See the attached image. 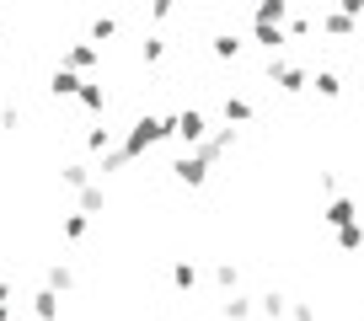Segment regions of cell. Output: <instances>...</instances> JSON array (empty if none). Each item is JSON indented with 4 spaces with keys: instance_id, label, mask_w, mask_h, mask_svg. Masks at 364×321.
Here are the masks:
<instances>
[{
    "instance_id": "obj_1",
    "label": "cell",
    "mask_w": 364,
    "mask_h": 321,
    "mask_svg": "<svg viewBox=\"0 0 364 321\" xmlns=\"http://www.w3.org/2000/svg\"><path fill=\"white\" fill-rule=\"evenodd\" d=\"M161 139H177L171 118H156V113H145V118H134V124H129V134L118 139V145H124V156H129V160H139L145 150H156Z\"/></svg>"
},
{
    "instance_id": "obj_2",
    "label": "cell",
    "mask_w": 364,
    "mask_h": 321,
    "mask_svg": "<svg viewBox=\"0 0 364 321\" xmlns=\"http://www.w3.org/2000/svg\"><path fill=\"white\" fill-rule=\"evenodd\" d=\"M268 80L279 86V92L300 97V92L311 86V70H306V65H289V59H268Z\"/></svg>"
},
{
    "instance_id": "obj_3",
    "label": "cell",
    "mask_w": 364,
    "mask_h": 321,
    "mask_svg": "<svg viewBox=\"0 0 364 321\" xmlns=\"http://www.w3.org/2000/svg\"><path fill=\"white\" fill-rule=\"evenodd\" d=\"M171 129H177V139H182L188 150H198V145L209 139V118L198 113V107H182V113H171Z\"/></svg>"
},
{
    "instance_id": "obj_4",
    "label": "cell",
    "mask_w": 364,
    "mask_h": 321,
    "mask_svg": "<svg viewBox=\"0 0 364 321\" xmlns=\"http://www.w3.org/2000/svg\"><path fill=\"white\" fill-rule=\"evenodd\" d=\"M171 177H177L182 187H204L209 183V160L198 156V150H182V156L171 160Z\"/></svg>"
},
{
    "instance_id": "obj_5",
    "label": "cell",
    "mask_w": 364,
    "mask_h": 321,
    "mask_svg": "<svg viewBox=\"0 0 364 321\" xmlns=\"http://www.w3.org/2000/svg\"><path fill=\"white\" fill-rule=\"evenodd\" d=\"M289 0H257V6H252V16L247 22H257V27H289Z\"/></svg>"
},
{
    "instance_id": "obj_6",
    "label": "cell",
    "mask_w": 364,
    "mask_h": 321,
    "mask_svg": "<svg viewBox=\"0 0 364 321\" xmlns=\"http://www.w3.org/2000/svg\"><path fill=\"white\" fill-rule=\"evenodd\" d=\"M97 59H102V48H97V43L86 38V43H70L65 54H59V70H75V75H80V70H91Z\"/></svg>"
},
{
    "instance_id": "obj_7",
    "label": "cell",
    "mask_w": 364,
    "mask_h": 321,
    "mask_svg": "<svg viewBox=\"0 0 364 321\" xmlns=\"http://www.w3.org/2000/svg\"><path fill=\"white\" fill-rule=\"evenodd\" d=\"M321 219H327L332 230H348V225H359V204L338 193V198H332V204H327V214H321Z\"/></svg>"
},
{
    "instance_id": "obj_8",
    "label": "cell",
    "mask_w": 364,
    "mask_h": 321,
    "mask_svg": "<svg viewBox=\"0 0 364 321\" xmlns=\"http://www.w3.org/2000/svg\"><path fill=\"white\" fill-rule=\"evenodd\" d=\"M316 33H327V38H353V33H359V22H353V16H343V11H316Z\"/></svg>"
},
{
    "instance_id": "obj_9",
    "label": "cell",
    "mask_w": 364,
    "mask_h": 321,
    "mask_svg": "<svg viewBox=\"0 0 364 321\" xmlns=\"http://www.w3.org/2000/svg\"><path fill=\"white\" fill-rule=\"evenodd\" d=\"M252 43H257L268 59H279V48L289 43V33H284V27H257V22H252Z\"/></svg>"
},
{
    "instance_id": "obj_10",
    "label": "cell",
    "mask_w": 364,
    "mask_h": 321,
    "mask_svg": "<svg viewBox=\"0 0 364 321\" xmlns=\"http://www.w3.org/2000/svg\"><path fill=\"white\" fill-rule=\"evenodd\" d=\"M230 145H236V129H230V124H225V129H215V134H209V139H204V145H198V156H204V160H209V166H215V160H220V156H225V150H230Z\"/></svg>"
},
{
    "instance_id": "obj_11",
    "label": "cell",
    "mask_w": 364,
    "mask_h": 321,
    "mask_svg": "<svg viewBox=\"0 0 364 321\" xmlns=\"http://www.w3.org/2000/svg\"><path fill=\"white\" fill-rule=\"evenodd\" d=\"M220 316H225V321H252V316H257V300H252V295H225V300H220Z\"/></svg>"
},
{
    "instance_id": "obj_12",
    "label": "cell",
    "mask_w": 364,
    "mask_h": 321,
    "mask_svg": "<svg viewBox=\"0 0 364 321\" xmlns=\"http://www.w3.org/2000/svg\"><path fill=\"white\" fill-rule=\"evenodd\" d=\"M80 86H86V80H80L75 70H54V75H48V92L54 97H80Z\"/></svg>"
},
{
    "instance_id": "obj_13",
    "label": "cell",
    "mask_w": 364,
    "mask_h": 321,
    "mask_svg": "<svg viewBox=\"0 0 364 321\" xmlns=\"http://www.w3.org/2000/svg\"><path fill=\"white\" fill-rule=\"evenodd\" d=\"M59 183L80 193V187H91V166H86V160H65V166H59Z\"/></svg>"
},
{
    "instance_id": "obj_14",
    "label": "cell",
    "mask_w": 364,
    "mask_h": 321,
    "mask_svg": "<svg viewBox=\"0 0 364 321\" xmlns=\"http://www.w3.org/2000/svg\"><path fill=\"white\" fill-rule=\"evenodd\" d=\"M257 316H268V321H284V316H289V300L279 295V289H268V295H257Z\"/></svg>"
},
{
    "instance_id": "obj_15",
    "label": "cell",
    "mask_w": 364,
    "mask_h": 321,
    "mask_svg": "<svg viewBox=\"0 0 364 321\" xmlns=\"http://www.w3.org/2000/svg\"><path fill=\"white\" fill-rule=\"evenodd\" d=\"M171 289H177V295H193L198 289V268L193 263H171Z\"/></svg>"
},
{
    "instance_id": "obj_16",
    "label": "cell",
    "mask_w": 364,
    "mask_h": 321,
    "mask_svg": "<svg viewBox=\"0 0 364 321\" xmlns=\"http://www.w3.org/2000/svg\"><path fill=\"white\" fill-rule=\"evenodd\" d=\"M220 113H225V124H252V113H257V107H252L247 97H225V102H220Z\"/></svg>"
},
{
    "instance_id": "obj_17",
    "label": "cell",
    "mask_w": 364,
    "mask_h": 321,
    "mask_svg": "<svg viewBox=\"0 0 364 321\" xmlns=\"http://www.w3.org/2000/svg\"><path fill=\"white\" fill-rule=\"evenodd\" d=\"M311 86H316V97H327V102H332V97H343V75H338V70H316Z\"/></svg>"
},
{
    "instance_id": "obj_18",
    "label": "cell",
    "mask_w": 364,
    "mask_h": 321,
    "mask_svg": "<svg viewBox=\"0 0 364 321\" xmlns=\"http://www.w3.org/2000/svg\"><path fill=\"white\" fill-rule=\"evenodd\" d=\"M209 54H215V59H236V54H241L236 27H230V33H215V38H209Z\"/></svg>"
},
{
    "instance_id": "obj_19",
    "label": "cell",
    "mask_w": 364,
    "mask_h": 321,
    "mask_svg": "<svg viewBox=\"0 0 364 321\" xmlns=\"http://www.w3.org/2000/svg\"><path fill=\"white\" fill-rule=\"evenodd\" d=\"M43 289H54V295H70V289H75V273H70L65 263H54V268L43 273Z\"/></svg>"
},
{
    "instance_id": "obj_20",
    "label": "cell",
    "mask_w": 364,
    "mask_h": 321,
    "mask_svg": "<svg viewBox=\"0 0 364 321\" xmlns=\"http://www.w3.org/2000/svg\"><path fill=\"white\" fill-rule=\"evenodd\" d=\"M33 316L38 321H59V295H54V289H38V295H33Z\"/></svg>"
},
{
    "instance_id": "obj_21",
    "label": "cell",
    "mask_w": 364,
    "mask_h": 321,
    "mask_svg": "<svg viewBox=\"0 0 364 321\" xmlns=\"http://www.w3.org/2000/svg\"><path fill=\"white\" fill-rule=\"evenodd\" d=\"M75 102L86 107V113H107V92L97 86V80H86V86H80V97H75Z\"/></svg>"
},
{
    "instance_id": "obj_22",
    "label": "cell",
    "mask_w": 364,
    "mask_h": 321,
    "mask_svg": "<svg viewBox=\"0 0 364 321\" xmlns=\"http://www.w3.org/2000/svg\"><path fill=\"white\" fill-rule=\"evenodd\" d=\"M102 209H107V187L102 183L80 187V214H102Z\"/></svg>"
},
{
    "instance_id": "obj_23",
    "label": "cell",
    "mask_w": 364,
    "mask_h": 321,
    "mask_svg": "<svg viewBox=\"0 0 364 321\" xmlns=\"http://www.w3.org/2000/svg\"><path fill=\"white\" fill-rule=\"evenodd\" d=\"M139 59H145V65H161V59H166V38L145 33V38H139Z\"/></svg>"
},
{
    "instance_id": "obj_24",
    "label": "cell",
    "mask_w": 364,
    "mask_h": 321,
    "mask_svg": "<svg viewBox=\"0 0 364 321\" xmlns=\"http://www.w3.org/2000/svg\"><path fill=\"white\" fill-rule=\"evenodd\" d=\"M86 230H91V214H80V209H75V214H65L59 236H65V241H86Z\"/></svg>"
},
{
    "instance_id": "obj_25",
    "label": "cell",
    "mask_w": 364,
    "mask_h": 321,
    "mask_svg": "<svg viewBox=\"0 0 364 321\" xmlns=\"http://www.w3.org/2000/svg\"><path fill=\"white\" fill-rule=\"evenodd\" d=\"M107 150H118V145H113V129H91V134H86V156L102 160Z\"/></svg>"
},
{
    "instance_id": "obj_26",
    "label": "cell",
    "mask_w": 364,
    "mask_h": 321,
    "mask_svg": "<svg viewBox=\"0 0 364 321\" xmlns=\"http://www.w3.org/2000/svg\"><path fill=\"white\" fill-rule=\"evenodd\" d=\"M332 241H338V252H359V246H364V225H348V230H332Z\"/></svg>"
},
{
    "instance_id": "obj_27",
    "label": "cell",
    "mask_w": 364,
    "mask_h": 321,
    "mask_svg": "<svg viewBox=\"0 0 364 321\" xmlns=\"http://www.w3.org/2000/svg\"><path fill=\"white\" fill-rule=\"evenodd\" d=\"M284 33H289V38H311V33H316V11H295Z\"/></svg>"
},
{
    "instance_id": "obj_28",
    "label": "cell",
    "mask_w": 364,
    "mask_h": 321,
    "mask_svg": "<svg viewBox=\"0 0 364 321\" xmlns=\"http://www.w3.org/2000/svg\"><path fill=\"white\" fill-rule=\"evenodd\" d=\"M215 284L225 289V295H236V284H241V273H236V263H215Z\"/></svg>"
},
{
    "instance_id": "obj_29",
    "label": "cell",
    "mask_w": 364,
    "mask_h": 321,
    "mask_svg": "<svg viewBox=\"0 0 364 321\" xmlns=\"http://www.w3.org/2000/svg\"><path fill=\"white\" fill-rule=\"evenodd\" d=\"M113 33H118L113 16H97V22H91V43H102V38H113Z\"/></svg>"
},
{
    "instance_id": "obj_30",
    "label": "cell",
    "mask_w": 364,
    "mask_h": 321,
    "mask_svg": "<svg viewBox=\"0 0 364 321\" xmlns=\"http://www.w3.org/2000/svg\"><path fill=\"white\" fill-rule=\"evenodd\" d=\"M124 166H129L124 145H118V150H107V156H102V177H107V172H124Z\"/></svg>"
},
{
    "instance_id": "obj_31",
    "label": "cell",
    "mask_w": 364,
    "mask_h": 321,
    "mask_svg": "<svg viewBox=\"0 0 364 321\" xmlns=\"http://www.w3.org/2000/svg\"><path fill=\"white\" fill-rule=\"evenodd\" d=\"M289 321H316V305H311V300H295V305H289Z\"/></svg>"
},
{
    "instance_id": "obj_32",
    "label": "cell",
    "mask_w": 364,
    "mask_h": 321,
    "mask_svg": "<svg viewBox=\"0 0 364 321\" xmlns=\"http://www.w3.org/2000/svg\"><path fill=\"white\" fill-rule=\"evenodd\" d=\"M0 129H22V107H6V113H0Z\"/></svg>"
},
{
    "instance_id": "obj_33",
    "label": "cell",
    "mask_w": 364,
    "mask_h": 321,
    "mask_svg": "<svg viewBox=\"0 0 364 321\" xmlns=\"http://www.w3.org/2000/svg\"><path fill=\"white\" fill-rule=\"evenodd\" d=\"M0 321H11V284H0Z\"/></svg>"
},
{
    "instance_id": "obj_34",
    "label": "cell",
    "mask_w": 364,
    "mask_h": 321,
    "mask_svg": "<svg viewBox=\"0 0 364 321\" xmlns=\"http://www.w3.org/2000/svg\"><path fill=\"white\" fill-rule=\"evenodd\" d=\"M359 65H364V38H359Z\"/></svg>"
},
{
    "instance_id": "obj_35",
    "label": "cell",
    "mask_w": 364,
    "mask_h": 321,
    "mask_svg": "<svg viewBox=\"0 0 364 321\" xmlns=\"http://www.w3.org/2000/svg\"><path fill=\"white\" fill-rule=\"evenodd\" d=\"M0 113H6V102H0Z\"/></svg>"
}]
</instances>
